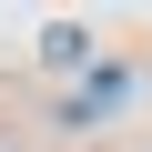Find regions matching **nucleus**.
I'll return each mask as SVG.
<instances>
[{"label":"nucleus","mask_w":152,"mask_h":152,"mask_svg":"<svg viewBox=\"0 0 152 152\" xmlns=\"http://www.w3.org/2000/svg\"><path fill=\"white\" fill-rule=\"evenodd\" d=\"M41 61H51V71H81V61H91V31H81V20H51V31H41Z\"/></svg>","instance_id":"obj_1"}]
</instances>
